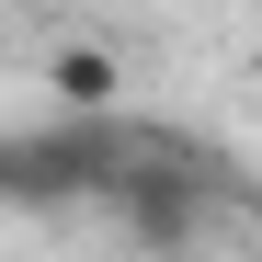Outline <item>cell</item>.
Wrapping results in <instances>:
<instances>
[{"label": "cell", "instance_id": "cell-3", "mask_svg": "<svg viewBox=\"0 0 262 262\" xmlns=\"http://www.w3.org/2000/svg\"><path fill=\"white\" fill-rule=\"evenodd\" d=\"M46 92H57V114H114L125 69H114V46H103V34H69V46L46 57Z\"/></svg>", "mask_w": 262, "mask_h": 262}, {"label": "cell", "instance_id": "cell-1", "mask_svg": "<svg viewBox=\"0 0 262 262\" xmlns=\"http://www.w3.org/2000/svg\"><path fill=\"white\" fill-rule=\"evenodd\" d=\"M114 171H125V125H114V114H57V125L0 137V205L69 216V205L114 194Z\"/></svg>", "mask_w": 262, "mask_h": 262}, {"label": "cell", "instance_id": "cell-2", "mask_svg": "<svg viewBox=\"0 0 262 262\" xmlns=\"http://www.w3.org/2000/svg\"><path fill=\"white\" fill-rule=\"evenodd\" d=\"M103 205H125V239L137 251H194V228H205V160L183 137H125V171H114Z\"/></svg>", "mask_w": 262, "mask_h": 262}]
</instances>
